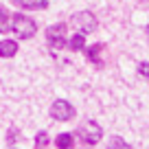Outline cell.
Segmentation results:
<instances>
[{
    "mask_svg": "<svg viewBox=\"0 0 149 149\" xmlns=\"http://www.w3.org/2000/svg\"><path fill=\"white\" fill-rule=\"evenodd\" d=\"M55 145H57L59 149H70V147L74 145V136H72V134H59V136L55 138Z\"/></svg>",
    "mask_w": 149,
    "mask_h": 149,
    "instance_id": "30bf717a",
    "label": "cell"
},
{
    "mask_svg": "<svg viewBox=\"0 0 149 149\" xmlns=\"http://www.w3.org/2000/svg\"><path fill=\"white\" fill-rule=\"evenodd\" d=\"M147 33H149V24H147Z\"/></svg>",
    "mask_w": 149,
    "mask_h": 149,
    "instance_id": "2e32d148",
    "label": "cell"
},
{
    "mask_svg": "<svg viewBox=\"0 0 149 149\" xmlns=\"http://www.w3.org/2000/svg\"><path fill=\"white\" fill-rule=\"evenodd\" d=\"M18 134H20L18 130H11V132H9V140H7V143H9V145H15V140H18Z\"/></svg>",
    "mask_w": 149,
    "mask_h": 149,
    "instance_id": "9a60e30c",
    "label": "cell"
},
{
    "mask_svg": "<svg viewBox=\"0 0 149 149\" xmlns=\"http://www.w3.org/2000/svg\"><path fill=\"white\" fill-rule=\"evenodd\" d=\"M48 114H51V118H55V121L66 123V121H70V118L74 116V107L70 105L68 101H64V99H57V101H53Z\"/></svg>",
    "mask_w": 149,
    "mask_h": 149,
    "instance_id": "5b68a950",
    "label": "cell"
},
{
    "mask_svg": "<svg viewBox=\"0 0 149 149\" xmlns=\"http://www.w3.org/2000/svg\"><path fill=\"white\" fill-rule=\"evenodd\" d=\"M48 143H51V140H48L46 132H40V134L35 136V147H48Z\"/></svg>",
    "mask_w": 149,
    "mask_h": 149,
    "instance_id": "7c38bea8",
    "label": "cell"
},
{
    "mask_svg": "<svg viewBox=\"0 0 149 149\" xmlns=\"http://www.w3.org/2000/svg\"><path fill=\"white\" fill-rule=\"evenodd\" d=\"M15 53H18V42H13V40L0 42V57H13Z\"/></svg>",
    "mask_w": 149,
    "mask_h": 149,
    "instance_id": "ba28073f",
    "label": "cell"
},
{
    "mask_svg": "<svg viewBox=\"0 0 149 149\" xmlns=\"http://www.w3.org/2000/svg\"><path fill=\"white\" fill-rule=\"evenodd\" d=\"M110 147H130L125 140H121V136H114V140L110 143Z\"/></svg>",
    "mask_w": 149,
    "mask_h": 149,
    "instance_id": "5bb4252c",
    "label": "cell"
},
{
    "mask_svg": "<svg viewBox=\"0 0 149 149\" xmlns=\"http://www.w3.org/2000/svg\"><path fill=\"white\" fill-rule=\"evenodd\" d=\"M9 26H11V13L5 7H0V33H7Z\"/></svg>",
    "mask_w": 149,
    "mask_h": 149,
    "instance_id": "8fae6325",
    "label": "cell"
},
{
    "mask_svg": "<svg viewBox=\"0 0 149 149\" xmlns=\"http://www.w3.org/2000/svg\"><path fill=\"white\" fill-rule=\"evenodd\" d=\"M103 48H105V44H101V42H97V44H92V46H86V48H84V53H86V57H88V61H92L97 68H103V66H105V61L101 59Z\"/></svg>",
    "mask_w": 149,
    "mask_h": 149,
    "instance_id": "8992f818",
    "label": "cell"
},
{
    "mask_svg": "<svg viewBox=\"0 0 149 149\" xmlns=\"http://www.w3.org/2000/svg\"><path fill=\"white\" fill-rule=\"evenodd\" d=\"M101 136H103V130H101V125L94 123V121H84L77 127V138H79L81 145H86V147L97 145L99 140H101Z\"/></svg>",
    "mask_w": 149,
    "mask_h": 149,
    "instance_id": "7a4b0ae2",
    "label": "cell"
},
{
    "mask_svg": "<svg viewBox=\"0 0 149 149\" xmlns=\"http://www.w3.org/2000/svg\"><path fill=\"white\" fill-rule=\"evenodd\" d=\"M70 24H72L77 31L81 33H92L94 29H97V18H94V13H90V11H79V13L70 15Z\"/></svg>",
    "mask_w": 149,
    "mask_h": 149,
    "instance_id": "277c9868",
    "label": "cell"
},
{
    "mask_svg": "<svg viewBox=\"0 0 149 149\" xmlns=\"http://www.w3.org/2000/svg\"><path fill=\"white\" fill-rule=\"evenodd\" d=\"M138 74H140V77H145V79H149V61L138 64Z\"/></svg>",
    "mask_w": 149,
    "mask_h": 149,
    "instance_id": "4fadbf2b",
    "label": "cell"
},
{
    "mask_svg": "<svg viewBox=\"0 0 149 149\" xmlns=\"http://www.w3.org/2000/svg\"><path fill=\"white\" fill-rule=\"evenodd\" d=\"M11 29H13V33L20 37V40H31V37L37 33L35 20H31L29 15H22V13L11 15Z\"/></svg>",
    "mask_w": 149,
    "mask_h": 149,
    "instance_id": "6da1fadb",
    "label": "cell"
},
{
    "mask_svg": "<svg viewBox=\"0 0 149 149\" xmlns=\"http://www.w3.org/2000/svg\"><path fill=\"white\" fill-rule=\"evenodd\" d=\"M68 48L70 51H84L86 48V33H74L72 37H70V42H68Z\"/></svg>",
    "mask_w": 149,
    "mask_h": 149,
    "instance_id": "9c48e42d",
    "label": "cell"
},
{
    "mask_svg": "<svg viewBox=\"0 0 149 149\" xmlns=\"http://www.w3.org/2000/svg\"><path fill=\"white\" fill-rule=\"evenodd\" d=\"M15 7L20 9H29V11H37V9H46L48 0H11Z\"/></svg>",
    "mask_w": 149,
    "mask_h": 149,
    "instance_id": "52a82bcc",
    "label": "cell"
},
{
    "mask_svg": "<svg viewBox=\"0 0 149 149\" xmlns=\"http://www.w3.org/2000/svg\"><path fill=\"white\" fill-rule=\"evenodd\" d=\"M46 42H48V48H53V51H61L66 46V24L64 22L51 24L46 29Z\"/></svg>",
    "mask_w": 149,
    "mask_h": 149,
    "instance_id": "3957f363",
    "label": "cell"
}]
</instances>
